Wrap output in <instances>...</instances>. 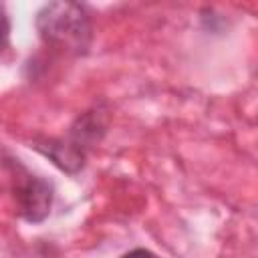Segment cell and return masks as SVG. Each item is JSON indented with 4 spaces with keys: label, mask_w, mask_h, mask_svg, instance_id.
<instances>
[{
    "label": "cell",
    "mask_w": 258,
    "mask_h": 258,
    "mask_svg": "<svg viewBox=\"0 0 258 258\" xmlns=\"http://www.w3.org/2000/svg\"><path fill=\"white\" fill-rule=\"evenodd\" d=\"M109 129V111L103 103L83 111L69 125L62 137H42L32 141V149L52 161L54 167L69 175H77L89 157V151L97 147Z\"/></svg>",
    "instance_id": "obj_1"
},
{
    "label": "cell",
    "mask_w": 258,
    "mask_h": 258,
    "mask_svg": "<svg viewBox=\"0 0 258 258\" xmlns=\"http://www.w3.org/2000/svg\"><path fill=\"white\" fill-rule=\"evenodd\" d=\"M4 167L12 175V198L18 218L28 224H40L50 216L54 202V183L42 175L32 173L20 159L6 155Z\"/></svg>",
    "instance_id": "obj_3"
},
{
    "label": "cell",
    "mask_w": 258,
    "mask_h": 258,
    "mask_svg": "<svg viewBox=\"0 0 258 258\" xmlns=\"http://www.w3.org/2000/svg\"><path fill=\"white\" fill-rule=\"evenodd\" d=\"M36 32L46 46L73 56H85L93 44V22L85 4L48 2L34 18Z\"/></svg>",
    "instance_id": "obj_2"
},
{
    "label": "cell",
    "mask_w": 258,
    "mask_h": 258,
    "mask_svg": "<svg viewBox=\"0 0 258 258\" xmlns=\"http://www.w3.org/2000/svg\"><path fill=\"white\" fill-rule=\"evenodd\" d=\"M119 258H159V256H157L155 252L147 250V248H133V250L121 254Z\"/></svg>",
    "instance_id": "obj_4"
}]
</instances>
